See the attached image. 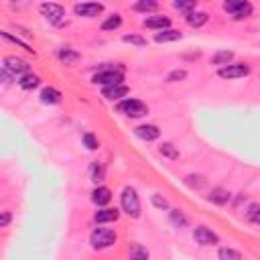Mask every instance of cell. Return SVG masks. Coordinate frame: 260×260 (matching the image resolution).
<instances>
[{"label": "cell", "instance_id": "cell-11", "mask_svg": "<svg viewBox=\"0 0 260 260\" xmlns=\"http://www.w3.org/2000/svg\"><path fill=\"white\" fill-rule=\"evenodd\" d=\"M159 134H161V130L155 124H142V126L136 128V136H139V139H142V141H146V142L157 141Z\"/></svg>", "mask_w": 260, "mask_h": 260}, {"label": "cell", "instance_id": "cell-10", "mask_svg": "<svg viewBox=\"0 0 260 260\" xmlns=\"http://www.w3.org/2000/svg\"><path fill=\"white\" fill-rule=\"evenodd\" d=\"M2 67H4V70H8V71H12V73H24L26 75V71H29V63L23 61L21 57H15V55L4 57Z\"/></svg>", "mask_w": 260, "mask_h": 260}, {"label": "cell", "instance_id": "cell-3", "mask_svg": "<svg viewBox=\"0 0 260 260\" xmlns=\"http://www.w3.org/2000/svg\"><path fill=\"white\" fill-rule=\"evenodd\" d=\"M92 248L95 250H104V248H110V246L116 242V234L112 230H106V228H98L92 232Z\"/></svg>", "mask_w": 260, "mask_h": 260}, {"label": "cell", "instance_id": "cell-28", "mask_svg": "<svg viewBox=\"0 0 260 260\" xmlns=\"http://www.w3.org/2000/svg\"><path fill=\"white\" fill-rule=\"evenodd\" d=\"M59 59L65 61V63H71V61H75V59H79V53L70 51V49H61V51H59Z\"/></svg>", "mask_w": 260, "mask_h": 260}, {"label": "cell", "instance_id": "cell-21", "mask_svg": "<svg viewBox=\"0 0 260 260\" xmlns=\"http://www.w3.org/2000/svg\"><path fill=\"white\" fill-rule=\"evenodd\" d=\"M159 153H161L163 157L171 159V161H177V159H179V150H177L171 142H163V144L159 146Z\"/></svg>", "mask_w": 260, "mask_h": 260}, {"label": "cell", "instance_id": "cell-29", "mask_svg": "<svg viewBox=\"0 0 260 260\" xmlns=\"http://www.w3.org/2000/svg\"><path fill=\"white\" fill-rule=\"evenodd\" d=\"M124 43H132V45H139V47H144L146 45V39L144 37H139V35H124Z\"/></svg>", "mask_w": 260, "mask_h": 260}, {"label": "cell", "instance_id": "cell-22", "mask_svg": "<svg viewBox=\"0 0 260 260\" xmlns=\"http://www.w3.org/2000/svg\"><path fill=\"white\" fill-rule=\"evenodd\" d=\"M39 84H41V79H39L37 75H33V73L23 75V77H21V81H19V86H21L23 90H33V88H37Z\"/></svg>", "mask_w": 260, "mask_h": 260}, {"label": "cell", "instance_id": "cell-31", "mask_svg": "<svg viewBox=\"0 0 260 260\" xmlns=\"http://www.w3.org/2000/svg\"><path fill=\"white\" fill-rule=\"evenodd\" d=\"M84 144H86L90 150H95V148H98V139H95L92 132H86V134H84Z\"/></svg>", "mask_w": 260, "mask_h": 260}, {"label": "cell", "instance_id": "cell-24", "mask_svg": "<svg viewBox=\"0 0 260 260\" xmlns=\"http://www.w3.org/2000/svg\"><path fill=\"white\" fill-rule=\"evenodd\" d=\"M173 6L177 10H183V12H187V15H191V12H195V6L197 4L193 2V0H187V2H185V0H175Z\"/></svg>", "mask_w": 260, "mask_h": 260}, {"label": "cell", "instance_id": "cell-30", "mask_svg": "<svg viewBox=\"0 0 260 260\" xmlns=\"http://www.w3.org/2000/svg\"><path fill=\"white\" fill-rule=\"evenodd\" d=\"M2 37H4L6 41H10V43H15V45H19V47H23L24 51H29V53H33V49H31L29 45H26V43H23V41H21L19 37H12V35H10V33H6V31L2 33Z\"/></svg>", "mask_w": 260, "mask_h": 260}, {"label": "cell", "instance_id": "cell-6", "mask_svg": "<svg viewBox=\"0 0 260 260\" xmlns=\"http://www.w3.org/2000/svg\"><path fill=\"white\" fill-rule=\"evenodd\" d=\"M41 12L47 17L49 23L53 24H63V19H65V8L61 4H55V2H45V4H41Z\"/></svg>", "mask_w": 260, "mask_h": 260}, {"label": "cell", "instance_id": "cell-7", "mask_svg": "<svg viewBox=\"0 0 260 260\" xmlns=\"http://www.w3.org/2000/svg\"><path fill=\"white\" fill-rule=\"evenodd\" d=\"M250 73V67L246 63H230L226 67H220L217 75L224 77V79H236V77H244Z\"/></svg>", "mask_w": 260, "mask_h": 260}, {"label": "cell", "instance_id": "cell-14", "mask_svg": "<svg viewBox=\"0 0 260 260\" xmlns=\"http://www.w3.org/2000/svg\"><path fill=\"white\" fill-rule=\"evenodd\" d=\"M110 199H112V193H110V189H108V187H98L92 193V201L95 205H106V203H110Z\"/></svg>", "mask_w": 260, "mask_h": 260}, {"label": "cell", "instance_id": "cell-2", "mask_svg": "<svg viewBox=\"0 0 260 260\" xmlns=\"http://www.w3.org/2000/svg\"><path fill=\"white\" fill-rule=\"evenodd\" d=\"M120 203H122V212L128 213L130 217L141 215V199H139V195H136V191L132 187H126L124 191H122Z\"/></svg>", "mask_w": 260, "mask_h": 260}, {"label": "cell", "instance_id": "cell-35", "mask_svg": "<svg viewBox=\"0 0 260 260\" xmlns=\"http://www.w3.org/2000/svg\"><path fill=\"white\" fill-rule=\"evenodd\" d=\"M258 215H260V208H258V205H252L250 212H248V220L256 222V217H258Z\"/></svg>", "mask_w": 260, "mask_h": 260}, {"label": "cell", "instance_id": "cell-1", "mask_svg": "<svg viewBox=\"0 0 260 260\" xmlns=\"http://www.w3.org/2000/svg\"><path fill=\"white\" fill-rule=\"evenodd\" d=\"M122 77H124V67L122 65H114V67H106L104 71L94 75V84H100L104 88H112V86H120Z\"/></svg>", "mask_w": 260, "mask_h": 260}, {"label": "cell", "instance_id": "cell-19", "mask_svg": "<svg viewBox=\"0 0 260 260\" xmlns=\"http://www.w3.org/2000/svg\"><path fill=\"white\" fill-rule=\"evenodd\" d=\"M232 59H234V53H232V51H220V53H215V55L212 57V63L226 67V65H230Z\"/></svg>", "mask_w": 260, "mask_h": 260}, {"label": "cell", "instance_id": "cell-36", "mask_svg": "<svg viewBox=\"0 0 260 260\" xmlns=\"http://www.w3.org/2000/svg\"><path fill=\"white\" fill-rule=\"evenodd\" d=\"M153 203L157 205V208H161V210H165V208H167V199H161L159 195H153Z\"/></svg>", "mask_w": 260, "mask_h": 260}, {"label": "cell", "instance_id": "cell-26", "mask_svg": "<svg viewBox=\"0 0 260 260\" xmlns=\"http://www.w3.org/2000/svg\"><path fill=\"white\" fill-rule=\"evenodd\" d=\"M157 8H159V4L153 2V0H141V2L134 4V10H139V12H153Z\"/></svg>", "mask_w": 260, "mask_h": 260}, {"label": "cell", "instance_id": "cell-34", "mask_svg": "<svg viewBox=\"0 0 260 260\" xmlns=\"http://www.w3.org/2000/svg\"><path fill=\"white\" fill-rule=\"evenodd\" d=\"M185 71L183 70H175V71H171L169 73V77H167V81H177V79H185Z\"/></svg>", "mask_w": 260, "mask_h": 260}, {"label": "cell", "instance_id": "cell-5", "mask_svg": "<svg viewBox=\"0 0 260 260\" xmlns=\"http://www.w3.org/2000/svg\"><path fill=\"white\" fill-rule=\"evenodd\" d=\"M118 112L126 114L130 118H141V116H146L148 114V108L141 102V100H134V98H128L124 102L118 104Z\"/></svg>", "mask_w": 260, "mask_h": 260}, {"label": "cell", "instance_id": "cell-33", "mask_svg": "<svg viewBox=\"0 0 260 260\" xmlns=\"http://www.w3.org/2000/svg\"><path fill=\"white\" fill-rule=\"evenodd\" d=\"M92 173H94V181H95V183L104 179V167L100 165V163H95V165L92 167Z\"/></svg>", "mask_w": 260, "mask_h": 260}, {"label": "cell", "instance_id": "cell-9", "mask_svg": "<svg viewBox=\"0 0 260 260\" xmlns=\"http://www.w3.org/2000/svg\"><path fill=\"white\" fill-rule=\"evenodd\" d=\"M73 10H75V15H79V17L92 19V17H98L100 12L104 10V4H100V2H79V4L73 6Z\"/></svg>", "mask_w": 260, "mask_h": 260}, {"label": "cell", "instance_id": "cell-18", "mask_svg": "<svg viewBox=\"0 0 260 260\" xmlns=\"http://www.w3.org/2000/svg\"><path fill=\"white\" fill-rule=\"evenodd\" d=\"M208 12H191V15H187V23L191 24V26H195V29H199V26H203L205 23H208Z\"/></svg>", "mask_w": 260, "mask_h": 260}, {"label": "cell", "instance_id": "cell-12", "mask_svg": "<svg viewBox=\"0 0 260 260\" xmlns=\"http://www.w3.org/2000/svg\"><path fill=\"white\" fill-rule=\"evenodd\" d=\"M171 21L167 17H150V19H144V26L146 29H161V31H167L169 29Z\"/></svg>", "mask_w": 260, "mask_h": 260}, {"label": "cell", "instance_id": "cell-32", "mask_svg": "<svg viewBox=\"0 0 260 260\" xmlns=\"http://www.w3.org/2000/svg\"><path fill=\"white\" fill-rule=\"evenodd\" d=\"M171 220H173V224H177L179 228H183V226L187 224V220L183 217V213H181V212H177V210L171 212Z\"/></svg>", "mask_w": 260, "mask_h": 260}, {"label": "cell", "instance_id": "cell-15", "mask_svg": "<svg viewBox=\"0 0 260 260\" xmlns=\"http://www.w3.org/2000/svg\"><path fill=\"white\" fill-rule=\"evenodd\" d=\"M120 217V212L118 210H110V208H106V210H100L98 213H95L94 220L98 222V224H106V222H116Z\"/></svg>", "mask_w": 260, "mask_h": 260}, {"label": "cell", "instance_id": "cell-25", "mask_svg": "<svg viewBox=\"0 0 260 260\" xmlns=\"http://www.w3.org/2000/svg\"><path fill=\"white\" fill-rule=\"evenodd\" d=\"M120 24H122V17H120V15H114V17L106 19V21L102 23V31H114V29H118Z\"/></svg>", "mask_w": 260, "mask_h": 260}, {"label": "cell", "instance_id": "cell-23", "mask_svg": "<svg viewBox=\"0 0 260 260\" xmlns=\"http://www.w3.org/2000/svg\"><path fill=\"white\" fill-rule=\"evenodd\" d=\"M130 260H148V250L141 244H134L130 248Z\"/></svg>", "mask_w": 260, "mask_h": 260}, {"label": "cell", "instance_id": "cell-16", "mask_svg": "<svg viewBox=\"0 0 260 260\" xmlns=\"http://www.w3.org/2000/svg\"><path fill=\"white\" fill-rule=\"evenodd\" d=\"M41 102L43 104H59L61 102V94L55 88H45L41 92Z\"/></svg>", "mask_w": 260, "mask_h": 260}, {"label": "cell", "instance_id": "cell-38", "mask_svg": "<svg viewBox=\"0 0 260 260\" xmlns=\"http://www.w3.org/2000/svg\"><path fill=\"white\" fill-rule=\"evenodd\" d=\"M256 222H258V224H260V215H258V217H256Z\"/></svg>", "mask_w": 260, "mask_h": 260}, {"label": "cell", "instance_id": "cell-17", "mask_svg": "<svg viewBox=\"0 0 260 260\" xmlns=\"http://www.w3.org/2000/svg\"><path fill=\"white\" fill-rule=\"evenodd\" d=\"M181 39V33L179 31H173V29H167V31H161L155 35V41L157 43H171V41H179Z\"/></svg>", "mask_w": 260, "mask_h": 260}, {"label": "cell", "instance_id": "cell-8", "mask_svg": "<svg viewBox=\"0 0 260 260\" xmlns=\"http://www.w3.org/2000/svg\"><path fill=\"white\" fill-rule=\"evenodd\" d=\"M193 238H195V242H197V244H201V246H213V244H217V240H220V238H217L215 232H212L210 228H205V226L195 228Z\"/></svg>", "mask_w": 260, "mask_h": 260}, {"label": "cell", "instance_id": "cell-37", "mask_svg": "<svg viewBox=\"0 0 260 260\" xmlns=\"http://www.w3.org/2000/svg\"><path fill=\"white\" fill-rule=\"evenodd\" d=\"M10 222V213L8 212H2V217H0V228H6Z\"/></svg>", "mask_w": 260, "mask_h": 260}, {"label": "cell", "instance_id": "cell-13", "mask_svg": "<svg viewBox=\"0 0 260 260\" xmlns=\"http://www.w3.org/2000/svg\"><path fill=\"white\" fill-rule=\"evenodd\" d=\"M128 94V86L120 84V86H112V88H104V98L108 100H118V98H124Z\"/></svg>", "mask_w": 260, "mask_h": 260}, {"label": "cell", "instance_id": "cell-4", "mask_svg": "<svg viewBox=\"0 0 260 260\" xmlns=\"http://www.w3.org/2000/svg\"><path fill=\"white\" fill-rule=\"evenodd\" d=\"M224 10L228 12L230 17H234L236 21L238 19H246L254 10V6L250 2H246V0H226L224 2Z\"/></svg>", "mask_w": 260, "mask_h": 260}, {"label": "cell", "instance_id": "cell-27", "mask_svg": "<svg viewBox=\"0 0 260 260\" xmlns=\"http://www.w3.org/2000/svg\"><path fill=\"white\" fill-rule=\"evenodd\" d=\"M217 256H220V260H242L240 252L238 250H232V248H220Z\"/></svg>", "mask_w": 260, "mask_h": 260}, {"label": "cell", "instance_id": "cell-20", "mask_svg": "<svg viewBox=\"0 0 260 260\" xmlns=\"http://www.w3.org/2000/svg\"><path fill=\"white\" fill-rule=\"evenodd\" d=\"M208 199L213 201V203H217V205H224V203L230 201V193H228L226 189H213Z\"/></svg>", "mask_w": 260, "mask_h": 260}]
</instances>
